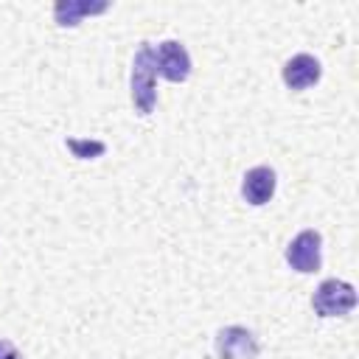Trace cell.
I'll list each match as a JSON object with an SVG mask.
<instances>
[{
  "label": "cell",
  "mask_w": 359,
  "mask_h": 359,
  "mask_svg": "<svg viewBox=\"0 0 359 359\" xmlns=\"http://www.w3.org/2000/svg\"><path fill=\"white\" fill-rule=\"evenodd\" d=\"M109 8V3H90V0H59L53 6V17L62 28H73L79 25L84 17H93V14H104Z\"/></svg>",
  "instance_id": "cell-8"
},
{
  "label": "cell",
  "mask_w": 359,
  "mask_h": 359,
  "mask_svg": "<svg viewBox=\"0 0 359 359\" xmlns=\"http://www.w3.org/2000/svg\"><path fill=\"white\" fill-rule=\"evenodd\" d=\"M275 185H278L275 171H272L269 165H255V168H250V171L244 174V180H241V196H244L247 205L261 208V205H266V202L272 199Z\"/></svg>",
  "instance_id": "cell-6"
},
{
  "label": "cell",
  "mask_w": 359,
  "mask_h": 359,
  "mask_svg": "<svg viewBox=\"0 0 359 359\" xmlns=\"http://www.w3.org/2000/svg\"><path fill=\"white\" fill-rule=\"evenodd\" d=\"M216 356L219 359H255L258 339L244 325H227L216 334Z\"/></svg>",
  "instance_id": "cell-5"
},
{
  "label": "cell",
  "mask_w": 359,
  "mask_h": 359,
  "mask_svg": "<svg viewBox=\"0 0 359 359\" xmlns=\"http://www.w3.org/2000/svg\"><path fill=\"white\" fill-rule=\"evenodd\" d=\"M353 306H356V289L348 280H337V278L323 280L311 297V309L320 317H342L353 311Z\"/></svg>",
  "instance_id": "cell-2"
},
{
  "label": "cell",
  "mask_w": 359,
  "mask_h": 359,
  "mask_svg": "<svg viewBox=\"0 0 359 359\" xmlns=\"http://www.w3.org/2000/svg\"><path fill=\"white\" fill-rule=\"evenodd\" d=\"M129 93L137 115H151L157 104V65H154V48L143 42L135 50L132 73H129Z\"/></svg>",
  "instance_id": "cell-1"
},
{
  "label": "cell",
  "mask_w": 359,
  "mask_h": 359,
  "mask_svg": "<svg viewBox=\"0 0 359 359\" xmlns=\"http://www.w3.org/2000/svg\"><path fill=\"white\" fill-rule=\"evenodd\" d=\"M0 359H22V356H20V351H17V345H14V342L0 339Z\"/></svg>",
  "instance_id": "cell-10"
},
{
  "label": "cell",
  "mask_w": 359,
  "mask_h": 359,
  "mask_svg": "<svg viewBox=\"0 0 359 359\" xmlns=\"http://www.w3.org/2000/svg\"><path fill=\"white\" fill-rule=\"evenodd\" d=\"M65 143H67V149H70L76 157H81V160H90V157H98V154L107 151V143H101V140H79V137H67Z\"/></svg>",
  "instance_id": "cell-9"
},
{
  "label": "cell",
  "mask_w": 359,
  "mask_h": 359,
  "mask_svg": "<svg viewBox=\"0 0 359 359\" xmlns=\"http://www.w3.org/2000/svg\"><path fill=\"white\" fill-rule=\"evenodd\" d=\"M320 76H323V67L311 53H294L283 65V84L289 90H306V87L317 84Z\"/></svg>",
  "instance_id": "cell-7"
},
{
  "label": "cell",
  "mask_w": 359,
  "mask_h": 359,
  "mask_svg": "<svg viewBox=\"0 0 359 359\" xmlns=\"http://www.w3.org/2000/svg\"><path fill=\"white\" fill-rule=\"evenodd\" d=\"M154 65H157V73L171 84H182L191 76V56L185 45L177 39H165L154 48Z\"/></svg>",
  "instance_id": "cell-4"
},
{
  "label": "cell",
  "mask_w": 359,
  "mask_h": 359,
  "mask_svg": "<svg viewBox=\"0 0 359 359\" xmlns=\"http://www.w3.org/2000/svg\"><path fill=\"white\" fill-rule=\"evenodd\" d=\"M286 264L303 275L317 272L323 264V236L317 230H300L286 244Z\"/></svg>",
  "instance_id": "cell-3"
}]
</instances>
